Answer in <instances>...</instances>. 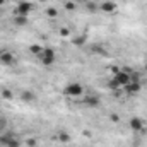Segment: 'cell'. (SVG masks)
<instances>
[{"mask_svg":"<svg viewBox=\"0 0 147 147\" xmlns=\"http://www.w3.org/2000/svg\"><path fill=\"white\" fill-rule=\"evenodd\" d=\"M39 57V62L43 63V65H53L55 63V60H57V55H55V50L53 48H48V46H43V51L38 55Z\"/></svg>","mask_w":147,"mask_h":147,"instance_id":"cell-1","label":"cell"},{"mask_svg":"<svg viewBox=\"0 0 147 147\" xmlns=\"http://www.w3.org/2000/svg\"><path fill=\"white\" fill-rule=\"evenodd\" d=\"M22 142L19 137H16L14 134H2L0 135V147H21Z\"/></svg>","mask_w":147,"mask_h":147,"instance_id":"cell-2","label":"cell"},{"mask_svg":"<svg viewBox=\"0 0 147 147\" xmlns=\"http://www.w3.org/2000/svg\"><path fill=\"white\" fill-rule=\"evenodd\" d=\"M82 92H84V86L79 82H70L65 86V94L70 98H79V96H82Z\"/></svg>","mask_w":147,"mask_h":147,"instance_id":"cell-3","label":"cell"},{"mask_svg":"<svg viewBox=\"0 0 147 147\" xmlns=\"http://www.w3.org/2000/svg\"><path fill=\"white\" fill-rule=\"evenodd\" d=\"M33 9H34V5H33V3L21 0V2L17 3V9H16V16H26V17H28V14H29V12H33Z\"/></svg>","mask_w":147,"mask_h":147,"instance_id":"cell-4","label":"cell"},{"mask_svg":"<svg viewBox=\"0 0 147 147\" xmlns=\"http://www.w3.org/2000/svg\"><path fill=\"white\" fill-rule=\"evenodd\" d=\"M113 79H115V80H116L121 87H125V86L132 80V79H130V72H125L123 69H120V72L115 74V75H113Z\"/></svg>","mask_w":147,"mask_h":147,"instance_id":"cell-5","label":"cell"},{"mask_svg":"<svg viewBox=\"0 0 147 147\" xmlns=\"http://www.w3.org/2000/svg\"><path fill=\"white\" fill-rule=\"evenodd\" d=\"M16 62H17V58H16V55L14 53H10V51H0V63L2 65H16Z\"/></svg>","mask_w":147,"mask_h":147,"instance_id":"cell-6","label":"cell"},{"mask_svg":"<svg viewBox=\"0 0 147 147\" xmlns=\"http://www.w3.org/2000/svg\"><path fill=\"white\" fill-rule=\"evenodd\" d=\"M98 9H99L101 12H106V14H115V12L118 10L116 3H115V2H111V0H106V2H101Z\"/></svg>","mask_w":147,"mask_h":147,"instance_id":"cell-7","label":"cell"},{"mask_svg":"<svg viewBox=\"0 0 147 147\" xmlns=\"http://www.w3.org/2000/svg\"><path fill=\"white\" fill-rule=\"evenodd\" d=\"M82 103H84L86 106H89V108H94V106H98V105L101 103V99H99L98 94H87V96H84Z\"/></svg>","mask_w":147,"mask_h":147,"instance_id":"cell-8","label":"cell"},{"mask_svg":"<svg viewBox=\"0 0 147 147\" xmlns=\"http://www.w3.org/2000/svg\"><path fill=\"white\" fill-rule=\"evenodd\" d=\"M128 127H130L134 132H144V121H142V118H139V116H134V118H130V121H128Z\"/></svg>","mask_w":147,"mask_h":147,"instance_id":"cell-9","label":"cell"},{"mask_svg":"<svg viewBox=\"0 0 147 147\" xmlns=\"http://www.w3.org/2000/svg\"><path fill=\"white\" fill-rule=\"evenodd\" d=\"M123 89H125L128 94H137V92L142 89V84H140V80H130Z\"/></svg>","mask_w":147,"mask_h":147,"instance_id":"cell-10","label":"cell"},{"mask_svg":"<svg viewBox=\"0 0 147 147\" xmlns=\"http://www.w3.org/2000/svg\"><path fill=\"white\" fill-rule=\"evenodd\" d=\"M21 99H22L24 103H31V101L36 99V94H34L33 91H22V92H21Z\"/></svg>","mask_w":147,"mask_h":147,"instance_id":"cell-11","label":"cell"},{"mask_svg":"<svg viewBox=\"0 0 147 147\" xmlns=\"http://www.w3.org/2000/svg\"><path fill=\"white\" fill-rule=\"evenodd\" d=\"M72 43H74V46H84V45L87 43V36H86V34L74 36V38H72Z\"/></svg>","mask_w":147,"mask_h":147,"instance_id":"cell-12","label":"cell"},{"mask_svg":"<svg viewBox=\"0 0 147 147\" xmlns=\"http://www.w3.org/2000/svg\"><path fill=\"white\" fill-rule=\"evenodd\" d=\"M57 139H58L62 144H69V142H70V135H69L67 132H63V130H60V132H58Z\"/></svg>","mask_w":147,"mask_h":147,"instance_id":"cell-13","label":"cell"},{"mask_svg":"<svg viewBox=\"0 0 147 147\" xmlns=\"http://www.w3.org/2000/svg\"><path fill=\"white\" fill-rule=\"evenodd\" d=\"M14 22H16L17 26H24V24H28V17H26V16H16V17H14Z\"/></svg>","mask_w":147,"mask_h":147,"instance_id":"cell-14","label":"cell"},{"mask_svg":"<svg viewBox=\"0 0 147 147\" xmlns=\"http://www.w3.org/2000/svg\"><path fill=\"white\" fill-rule=\"evenodd\" d=\"M29 51L34 53V55H39V53L43 51V46H41V45H31V46H29Z\"/></svg>","mask_w":147,"mask_h":147,"instance_id":"cell-15","label":"cell"},{"mask_svg":"<svg viewBox=\"0 0 147 147\" xmlns=\"http://www.w3.org/2000/svg\"><path fill=\"white\" fill-rule=\"evenodd\" d=\"M46 16L51 17V19H55V17H57V9H53V7H46Z\"/></svg>","mask_w":147,"mask_h":147,"instance_id":"cell-16","label":"cell"},{"mask_svg":"<svg viewBox=\"0 0 147 147\" xmlns=\"http://www.w3.org/2000/svg\"><path fill=\"white\" fill-rule=\"evenodd\" d=\"M2 98H5V99H9V101H10V99L14 98V94H12V91H10V89H3V91H2Z\"/></svg>","mask_w":147,"mask_h":147,"instance_id":"cell-17","label":"cell"},{"mask_svg":"<svg viewBox=\"0 0 147 147\" xmlns=\"http://www.w3.org/2000/svg\"><path fill=\"white\" fill-rule=\"evenodd\" d=\"M75 7H77V3H75L74 0H67V2H65V9H67V10H75Z\"/></svg>","mask_w":147,"mask_h":147,"instance_id":"cell-18","label":"cell"},{"mask_svg":"<svg viewBox=\"0 0 147 147\" xmlns=\"http://www.w3.org/2000/svg\"><path fill=\"white\" fill-rule=\"evenodd\" d=\"M58 33H60V36H63V38L70 36V29H69V28H60V31H58Z\"/></svg>","mask_w":147,"mask_h":147,"instance_id":"cell-19","label":"cell"},{"mask_svg":"<svg viewBox=\"0 0 147 147\" xmlns=\"http://www.w3.org/2000/svg\"><path fill=\"white\" fill-rule=\"evenodd\" d=\"M108 87H110V89H120L121 86H120V84H118V82H116L115 79H111L110 82H108Z\"/></svg>","mask_w":147,"mask_h":147,"instance_id":"cell-20","label":"cell"},{"mask_svg":"<svg viewBox=\"0 0 147 147\" xmlns=\"http://www.w3.org/2000/svg\"><path fill=\"white\" fill-rule=\"evenodd\" d=\"M26 146L28 147H36V139H28V140H26Z\"/></svg>","mask_w":147,"mask_h":147,"instance_id":"cell-21","label":"cell"},{"mask_svg":"<svg viewBox=\"0 0 147 147\" xmlns=\"http://www.w3.org/2000/svg\"><path fill=\"white\" fill-rule=\"evenodd\" d=\"M110 120H111V121H113V123H118V121H120V116H118L116 113H111Z\"/></svg>","mask_w":147,"mask_h":147,"instance_id":"cell-22","label":"cell"},{"mask_svg":"<svg viewBox=\"0 0 147 147\" xmlns=\"http://www.w3.org/2000/svg\"><path fill=\"white\" fill-rule=\"evenodd\" d=\"M3 128H5V123H3V121L0 120V130H3Z\"/></svg>","mask_w":147,"mask_h":147,"instance_id":"cell-23","label":"cell"},{"mask_svg":"<svg viewBox=\"0 0 147 147\" xmlns=\"http://www.w3.org/2000/svg\"><path fill=\"white\" fill-rule=\"evenodd\" d=\"M74 2H75V3H79V2H80V3H86L87 0H74Z\"/></svg>","mask_w":147,"mask_h":147,"instance_id":"cell-24","label":"cell"},{"mask_svg":"<svg viewBox=\"0 0 147 147\" xmlns=\"http://www.w3.org/2000/svg\"><path fill=\"white\" fill-rule=\"evenodd\" d=\"M5 3V0H0V5H3Z\"/></svg>","mask_w":147,"mask_h":147,"instance_id":"cell-25","label":"cell"},{"mask_svg":"<svg viewBox=\"0 0 147 147\" xmlns=\"http://www.w3.org/2000/svg\"><path fill=\"white\" fill-rule=\"evenodd\" d=\"M144 70H146V72H147V60H146V67H144Z\"/></svg>","mask_w":147,"mask_h":147,"instance_id":"cell-26","label":"cell"},{"mask_svg":"<svg viewBox=\"0 0 147 147\" xmlns=\"http://www.w3.org/2000/svg\"><path fill=\"white\" fill-rule=\"evenodd\" d=\"M39 2H46V0H39Z\"/></svg>","mask_w":147,"mask_h":147,"instance_id":"cell-27","label":"cell"},{"mask_svg":"<svg viewBox=\"0 0 147 147\" xmlns=\"http://www.w3.org/2000/svg\"><path fill=\"white\" fill-rule=\"evenodd\" d=\"M19 2H21V0H19Z\"/></svg>","mask_w":147,"mask_h":147,"instance_id":"cell-28","label":"cell"}]
</instances>
